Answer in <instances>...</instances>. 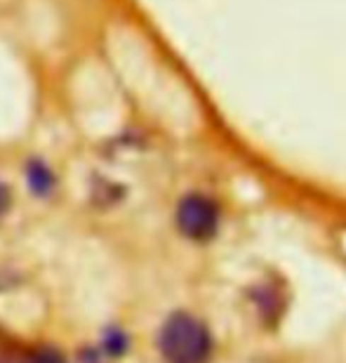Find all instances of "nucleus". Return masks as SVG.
I'll use <instances>...</instances> for the list:
<instances>
[{"label":"nucleus","instance_id":"20e7f679","mask_svg":"<svg viewBox=\"0 0 346 363\" xmlns=\"http://www.w3.org/2000/svg\"><path fill=\"white\" fill-rule=\"evenodd\" d=\"M7 210H10V191H7V186L0 182V220L5 217Z\"/></svg>","mask_w":346,"mask_h":363},{"label":"nucleus","instance_id":"7ed1b4c3","mask_svg":"<svg viewBox=\"0 0 346 363\" xmlns=\"http://www.w3.org/2000/svg\"><path fill=\"white\" fill-rule=\"evenodd\" d=\"M26 182H28V189L38 196H45L54 189V175L52 170L47 168L45 163L40 161H31L26 168Z\"/></svg>","mask_w":346,"mask_h":363},{"label":"nucleus","instance_id":"39448f33","mask_svg":"<svg viewBox=\"0 0 346 363\" xmlns=\"http://www.w3.org/2000/svg\"><path fill=\"white\" fill-rule=\"evenodd\" d=\"M35 363H62V359H57L54 354H40V357L35 359Z\"/></svg>","mask_w":346,"mask_h":363},{"label":"nucleus","instance_id":"f257e3e1","mask_svg":"<svg viewBox=\"0 0 346 363\" xmlns=\"http://www.w3.org/2000/svg\"><path fill=\"white\" fill-rule=\"evenodd\" d=\"M158 347L168 363H207L212 354V337L200 318L177 311L163 323Z\"/></svg>","mask_w":346,"mask_h":363},{"label":"nucleus","instance_id":"f03ea898","mask_svg":"<svg viewBox=\"0 0 346 363\" xmlns=\"http://www.w3.org/2000/svg\"><path fill=\"white\" fill-rule=\"evenodd\" d=\"M175 224L179 234L189 241L205 243L212 241L221 224L219 203L203 191H191L179 199L175 210Z\"/></svg>","mask_w":346,"mask_h":363}]
</instances>
